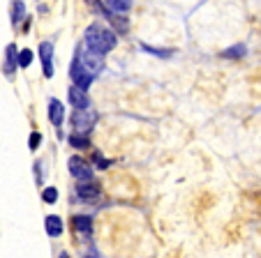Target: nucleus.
Returning <instances> with one entry per match:
<instances>
[{
    "instance_id": "1",
    "label": "nucleus",
    "mask_w": 261,
    "mask_h": 258,
    "mask_svg": "<svg viewBox=\"0 0 261 258\" xmlns=\"http://www.w3.org/2000/svg\"><path fill=\"white\" fill-rule=\"evenodd\" d=\"M102 69H104V55L90 51L84 42L74 49V58H72V65H69V78L74 81L76 88L88 90L90 83L99 76Z\"/></svg>"
},
{
    "instance_id": "2",
    "label": "nucleus",
    "mask_w": 261,
    "mask_h": 258,
    "mask_svg": "<svg viewBox=\"0 0 261 258\" xmlns=\"http://www.w3.org/2000/svg\"><path fill=\"white\" fill-rule=\"evenodd\" d=\"M84 44L88 46L90 51H95V53L104 55L116 46V35H114V30L104 28V25H99V23H90L84 33Z\"/></svg>"
},
{
    "instance_id": "3",
    "label": "nucleus",
    "mask_w": 261,
    "mask_h": 258,
    "mask_svg": "<svg viewBox=\"0 0 261 258\" xmlns=\"http://www.w3.org/2000/svg\"><path fill=\"white\" fill-rule=\"evenodd\" d=\"M67 168H69V173H72V178H76L79 182H93V166H90L84 157H79V155L69 157Z\"/></svg>"
},
{
    "instance_id": "4",
    "label": "nucleus",
    "mask_w": 261,
    "mask_h": 258,
    "mask_svg": "<svg viewBox=\"0 0 261 258\" xmlns=\"http://www.w3.org/2000/svg\"><path fill=\"white\" fill-rule=\"evenodd\" d=\"M97 122V113H88V111H74L72 116V127L74 134H84L88 136V132L93 129V125Z\"/></svg>"
},
{
    "instance_id": "5",
    "label": "nucleus",
    "mask_w": 261,
    "mask_h": 258,
    "mask_svg": "<svg viewBox=\"0 0 261 258\" xmlns=\"http://www.w3.org/2000/svg\"><path fill=\"white\" fill-rule=\"evenodd\" d=\"M40 60H42V69H44V76L51 78L54 76V42H42L40 44Z\"/></svg>"
},
{
    "instance_id": "6",
    "label": "nucleus",
    "mask_w": 261,
    "mask_h": 258,
    "mask_svg": "<svg viewBox=\"0 0 261 258\" xmlns=\"http://www.w3.org/2000/svg\"><path fill=\"white\" fill-rule=\"evenodd\" d=\"M16 67H19V51H16L14 44H10L5 49V60H3V74L7 78H14Z\"/></svg>"
},
{
    "instance_id": "7",
    "label": "nucleus",
    "mask_w": 261,
    "mask_h": 258,
    "mask_svg": "<svg viewBox=\"0 0 261 258\" xmlns=\"http://www.w3.org/2000/svg\"><path fill=\"white\" fill-rule=\"evenodd\" d=\"M67 97H69V104L74 106V111H86V108L90 106V97L86 90L76 88V85H72V88L67 90Z\"/></svg>"
},
{
    "instance_id": "8",
    "label": "nucleus",
    "mask_w": 261,
    "mask_h": 258,
    "mask_svg": "<svg viewBox=\"0 0 261 258\" xmlns=\"http://www.w3.org/2000/svg\"><path fill=\"white\" fill-rule=\"evenodd\" d=\"M76 196H79L84 203H95L99 198V187L95 182H79L76 185Z\"/></svg>"
},
{
    "instance_id": "9",
    "label": "nucleus",
    "mask_w": 261,
    "mask_h": 258,
    "mask_svg": "<svg viewBox=\"0 0 261 258\" xmlns=\"http://www.w3.org/2000/svg\"><path fill=\"white\" fill-rule=\"evenodd\" d=\"M99 7H102L107 14H127L129 10H132V3L129 0H107V3H97Z\"/></svg>"
},
{
    "instance_id": "10",
    "label": "nucleus",
    "mask_w": 261,
    "mask_h": 258,
    "mask_svg": "<svg viewBox=\"0 0 261 258\" xmlns=\"http://www.w3.org/2000/svg\"><path fill=\"white\" fill-rule=\"evenodd\" d=\"M49 120L54 127H58V132H60V125L65 122V106L60 99H51L49 102Z\"/></svg>"
},
{
    "instance_id": "11",
    "label": "nucleus",
    "mask_w": 261,
    "mask_h": 258,
    "mask_svg": "<svg viewBox=\"0 0 261 258\" xmlns=\"http://www.w3.org/2000/svg\"><path fill=\"white\" fill-rule=\"evenodd\" d=\"M72 226L76 233H84L88 235L90 231H93V217L90 214H74L72 217Z\"/></svg>"
},
{
    "instance_id": "12",
    "label": "nucleus",
    "mask_w": 261,
    "mask_h": 258,
    "mask_svg": "<svg viewBox=\"0 0 261 258\" xmlns=\"http://www.w3.org/2000/svg\"><path fill=\"white\" fill-rule=\"evenodd\" d=\"M44 228L49 238H60L63 235V219H60L58 214H49L44 219Z\"/></svg>"
},
{
    "instance_id": "13",
    "label": "nucleus",
    "mask_w": 261,
    "mask_h": 258,
    "mask_svg": "<svg viewBox=\"0 0 261 258\" xmlns=\"http://www.w3.org/2000/svg\"><path fill=\"white\" fill-rule=\"evenodd\" d=\"M245 53H247L245 44H233V46H229V49L222 51V58L224 60H238V58H243Z\"/></svg>"
},
{
    "instance_id": "14",
    "label": "nucleus",
    "mask_w": 261,
    "mask_h": 258,
    "mask_svg": "<svg viewBox=\"0 0 261 258\" xmlns=\"http://www.w3.org/2000/svg\"><path fill=\"white\" fill-rule=\"evenodd\" d=\"M67 141H69V146L76 148V150H86V148H90V138L84 136V134H72Z\"/></svg>"
},
{
    "instance_id": "15",
    "label": "nucleus",
    "mask_w": 261,
    "mask_h": 258,
    "mask_svg": "<svg viewBox=\"0 0 261 258\" xmlns=\"http://www.w3.org/2000/svg\"><path fill=\"white\" fill-rule=\"evenodd\" d=\"M33 51L30 49H21L19 51V67L21 69H25V67H30V65H33Z\"/></svg>"
},
{
    "instance_id": "16",
    "label": "nucleus",
    "mask_w": 261,
    "mask_h": 258,
    "mask_svg": "<svg viewBox=\"0 0 261 258\" xmlns=\"http://www.w3.org/2000/svg\"><path fill=\"white\" fill-rule=\"evenodd\" d=\"M23 14H25V5H23V3H12V21H14V25L23 19Z\"/></svg>"
},
{
    "instance_id": "17",
    "label": "nucleus",
    "mask_w": 261,
    "mask_h": 258,
    "mask_svg": "<svg viewBox=\"0 0 261 258\" xmlns=\"http://www.w3.org/2000/svg\"><path fill=\"white\" fill-rule=\"evenodd\" d=\"M93 161H95V164H97V168H99V170H107L109 166L114 164V161H111V159H104V157H102V152H99V150H95V152H93Z\"/></svg>"
},
{
    "instance_id": "18",
    "label": "nucleus",
    "mask_w": 261,
    "mask_h": 258,
    "mask_svg": "<svg viewBox=\"0 0 261 258\" xmlns=\"http://www.w3.org/2000/svg\"><path fill=\"white\" fill-rule=\"evenodd\" d=\"M42 198H44V203L54 205L56 200H58V189H56V187H46V189L42 191Z\"/></svg>"
},
{
    "instance_id": "19",
    "label": "nucleus",
    "mask_w": 261,
    "mask_h": 258,
    "mask_svg": "<svg viewBox=\"0 0 261 258\" xmlns=\"http://www.w3.org/2000/svg\"><path fill=\"white\" fill-rule=\"evenodd\" d=\"M40 143H42V134L40 132H33V134H30V141H28L30 150H37V148H40Z\"/></svg>"
},
{
    "instance_id": "20",
    "label": "nucleus",
    "mask_w": 261,
    "mask_h": 258,
    "mask_svg": "<svg viewBox=\"0 0 261 258\" xmlns=\"http://www.w3.org/2000/svg\"><path fill=\"white\" fill-rule=\"evenodd\" d=\"M143 51H148V53H155V55H160V58H169V55H171V51L155 49V46H143Z\"/></svg>"
},
{
    "instance_id": "21",
    "label": "nucleus",
    "mask_w": 261,
    "mask_h": 258,
    "mask_svg": "<svg viewBox=\"0 0 261 258\" xmlns=\"http://www.w3.org/2000/svg\"><path fill=\"white\" fill-rule=\"evenodd\" d=\"M35 170H37V173H35V178H37V185H42V173H40L42 164H40V161H35Z\"/></svg>"
},
{
    "instance_id": "22",
    "label": "nucleus",
    "mask_w": 261,
    "mask_h": 258,
    "mask_svg": "<svg viewBox=\"0 0 261 258\" xmlns=\"http://www.w3.org/2000/svg\"><path fill=\"white\" fill-rule=\"evenodd\" d=\"M60 258H69V256H67V253H60Z\"/></svg>"
},
{
    "instance_id": "23",
    "label": "nucleus",
    "mask_w": 261,
    "mask_h": 258,
    "mask_svg": "<svg viewBox=\"0 0 261 258\" xmlns=\"http://www.w3.org/2000/svg\"><path fill=\"white\" fill-rule=\"evenodd\" d=\"M84 258H97V256H84Z\"/></svg>"
}]
</instances>
